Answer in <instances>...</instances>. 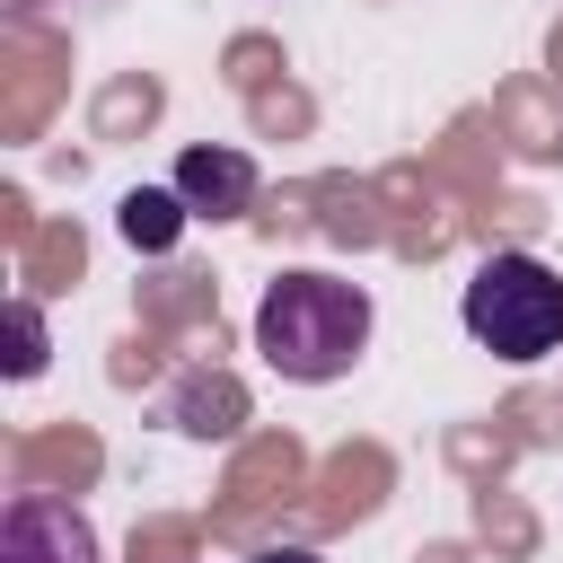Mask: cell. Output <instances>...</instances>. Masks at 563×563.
I'll return each mask as SVG.
<instances>
[{"label":"cell","mask_w":563,"mask_h":563,"mask_svg":"<svg viewBox=\"0 0 563 563\" xmlns=\"http://www.w3.org/2000/svg\"><path fill=\"white\" fill-rule=\"evenodd\" d=\"M255 352L299 387L343 378L369 352V290L334 282V273H282L264 290V308H255Z\"/></svg>","instance_id":"cell-1"},{"label":"cell","mask_w":563,"mask_h":563,"mask_svg":"<svg viewBox=\"0 0 563 563\" xmlns=\"http://www.w3.org/2000/svg\"><path fill=\"white\" fill-rule=\"evenodd\" d=\"M457 317H466V334L493 361H545L563 343V273L537 264V255H519V246L484 255L475 282H466V299H457Z\"/></svg>","instance_id":"cell-2"},{"label":"cell","mask_w":563,"mask_h":563,"mask_svg":"<svg viewBox=\"0 0 563 563\" xmlns=\"http://www.w3.org/2000/svg\"><path fill=\"white\" fill-rule=\"evenodd\" d=\"M0 563H97V528L62 493H18L0 510Z\"/></svg>","instance_id":"cell-3"},{"label":"cell","mask_w":563,"mask_h":563,"mask_svg":"<svg viewBox=\"0 0 563 563\" xmlns=\"http://www.w3.org/2000/svg\"><path fill=\"white\" fill-rule=\"evenodd\" d=\"M176 194L194 220H238V211H255V158L246 150H185Z\"/></svg>","instance_id":"cell-4"},{"label":"cell","mask_w":563,"mask_h":563,"mask_svg":"<svg viewBox=\"0 0 563 563\" xmlns=\"http://www.w3.org/2000/svg\"><path fill=\"white\" fill-rule=\"evenodd\" d=\"M167 422H176V431H194V440H229V431L246 422V387H238V378H220V369H194V378L167 396Z\"/></svg>","instance_id":"cell-5"},{"label":"cell","mask_w":563,"mask_h":563,"mask_svg":"<svg viewBox=\"0 0 563 563\" xmlns=\"http://www.w3.org/2000/svg\"><path fill=\"white\" fill-rule=\"evenodd\" d=\"M185 220H194V211H185V194H176V185H167V194H150V185H141V194H123V238H132L141 255L176 246V229H185Z\"/></svg>","instance_id":"cell-6"},{"label":"cell","mask_w":563,"mask_h":563,"mask_svg":"<svg viewBox=\"0 0 563 563\" xmlns=\"http://www.w3.org/2000/svg\"><path fill=\"white\" fill-rule=\"evenodd\" d=\"M44 369V317L35 299H9V378H35Z\"/></svg>","instance_id":"cell-7"},{"label":"cell","mask_w":563,"mask_h":563,"mask_svg":"<svg viewBox=\"0 0 563 563\" xmlns=\"http://www.w3.org/2000/svg\"><path fill=\"white\" fill-rule=\"evenodd\" d=\"M255 563H317V554H308V545H264Z\"/></svg>","instance_id":"cell-8"}]
</instances>
